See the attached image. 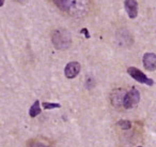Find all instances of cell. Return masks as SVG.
<instances>
[{"mask_svg": "<svg viewBox=\"0 0 156 147\" xmlns=\"http://www.w3.org/2000/svg\"><path fill=\"white\" fill-rule=\"evenodd\" d=\"M52 44L58 50H66L71 45V35L66 30L63 29H57L51 35Z\"/></svg>", "mask_w": 156, "mask_h": 147, "instance_id": "cell-1", "label": "cell"}, {"mask_svg": "<svg viewBox=\"0 0 156 147\" xmlns=\"http://www.w3.org/2000/svg\"><path fill=\"white\" fill-rule=\"evenodd\" d=\"M139 101H140V92L138 89L133 87L129 91L125 92L123 99V106L126 110H129V108L135 107L139 103Z\"/></svg>", "mask_w": 156, "mask_h": 147, "instance_id": "cell-2", "label": "cell"}, {"mask_svg": "<svg viewBox=\"0 0 156 147\" xmlns=\"http://www.w3.org/2000/svg\"><path fill=\"white\" fill-rule=\"evenodd\" d=\"M127 73L129 74L135 81L141 83V84H145V85H147V86H152V85L154 84L152 78L147 77L143 72H141L140 70L137 69V68H134V67L127 68Z\"/></svg>", "mask_w": 156, "mask_h": 147, "instance_id": "cell-3", "label": "cell"}, {"mask_svg": "<svg viewBox=\"0 0 156 147\" xmlns=\"http://www.w3.org/2000/svg\"><path fill=\"white\" fill-rule=\"evenodd\" d=\"M80 72V65L77 61H72L65 66L64 74L67 78H74Z\"/></svg>", "mask_w": 156, "mask_h": 147, "instance_id": "cell-4", "label": "cell"}, {"mask_svg": "<svg viewBox=\"0 0 156 147\" xmlns=\"http://www.w3.org/2000/svg\"><path fill=\"white\" fill-rule=\"evenodd\" d=\"M124 7H125V10L129 18L134 20L137 17V15H138V2L136 0H125Z\"/></svg>", "mask_w": 156, "mask_h": 147, "instance_id": "cell-5", "label": "cell"}, {"mask_svg": "<svg viewBox=\"0 0 156 147\" xmlns=\"http://www.w3.org/2000/svg\"><path fill=\"white\" fill-rule=\"evenodd\" d=\"M143 66L147 71L156 70V55L154 53H147L143 56Z\"/></svg>", "mask_w": 156, "mask_h": 147, "instance_id": "cell-6", "label": "cell"}, {"mask_svg": "<svg viewBox=\"0 0 156 147\" xmlns=\"http://www.w3.org/2000/svg\"><path fill=\"white\" fill-rule=\"evenodd\" d=\"M125 96V91L123 89H115L111 93V103L115 107H120L121 105H123V99Z\"/></svg>", "mask_w": 156, "mask_h": 147, "instance_id": "cell-7", "label": "cell"}, {"mask_svg": "<svg viewBox=\"0 0 156 147\" xmlns=\"http://www.w3.org/2000/svg\"><path fill=\"white\" fill-rule=\"evenodd\" d=\"M52 1L59 9L65 12L73 11L76 6V2H77V0H52Z\"/></svg>", "mask_w": 156, "mask_h": 147, "instance_id": "cell-8", "label": "cell"}, {"mask_svg": "<svg viewBox=\"0 0 156 147\" xmlns=\"http://www.w3.org/2000/svg\"><path fill=\"white\" fill-rule=\"evenodd\" d=\"M40 113H41V106H40L39 100H37V101L32 104L30 110H29V115H30L31 117H35V116H37Z\"/></svg>", "mask_w": 156, "mask_h": 147, "instance_id": "cell-9", "label": "cell"}, {"mask_svg": "<svg viewBox=\"0 0 156 147\" xmlns=\"http://www.w3.org/2000/svg\"><path fill=\"white\" fill-rule=\"evenodd\" d=\"M29 147H50L48 146L47 144H45V143L41 142V141H31V142H29Z\"/></svg>", "mask_w": 156, "mask_h": 147, "instance_id": "cell-10", "label": "cell"}, {"mask_svg": "<svg viewBox=\"0 0 156 147\" xmlns=\"http://www.w3.org/2000/svg\"><path fill=\"white\" fill-rule=\"evenodd\" d=\"M42 105L45 110H52V108H58L61 106L59 103H50V102H44Z\"/></svg>", "mask_w": 156, "mask_h": 147, "instance_id": "cell-11", "label": "cell"}, {"mask_svg": "<svg viewBox=\"0 0 156 147\" xmlns=\"http://www.w3.org/2000/svg\"><path fill=\"white\" fill-rule=\"evenodd\" d=\"M119 125L121 126L122 128H123V129H129L130 128V123L128 120H121L119 123Z\"/></svg>", "mask_w": 156, "mask_h": 147, "instance_id": "cell-12", "label": "cell"}, {"mask_svg": "<svg viewBox=\"0 0 156 147\" xmlns=\"http://www.w3.org/2000/svg\"><path fill=\"white\" fill-rule=\"evenodd\" d=\"M81 32H83V33H86V37H87V38H90L89 32H88V30H87L86 28H83V30H81Z\"/></svg>", "mask_w": 156, "mask_h": 147, "instance_id": "cell-13", "label": "cell"}, {"mask_svg": "<svg viewBox=\"0 0 156 147\" xmlns=\"http://www.w3.org/2000/svg\"><path fill=\"white\" fill-rule=\"evenodd\" d=\"M5 5V0H0V7H2Z\"/></svg>", "mask_w": 156, "mask_h": 147, "instance_id": "cell-14", "label": "cell"}, {"mask_svg": "<svg viewBox=\"0 0 156 147\" xmlns=\"http://www.w3.org/2000/svg\"><path fill=\"white\" fill-rule=\"evenodd\" d=\"M138 147H141V146H138Z\"/></svg>", "mask_w": 156, "mask_h": 147, "instance_id": "cell-15", "label": "cell"}]
</instances>
